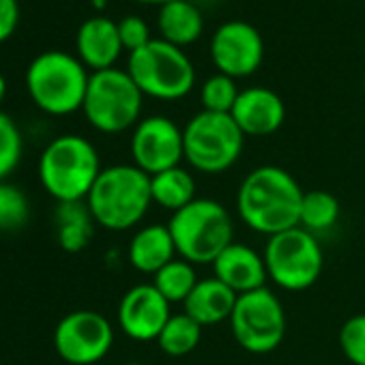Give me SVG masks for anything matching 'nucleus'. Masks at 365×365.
Returning <instances> with one entry per match:
<instances>
[{"label": "nucleus", "instance_id": "nucleus-1", "mask_svg": "<svg viewBox=\"0 0 365 365\" xmlns=\"http://www.w3.org/2000/svg\"><path fill=\"white\" fill-rule=\"evenodd\" d=\"M303 190L290 172L277 165H260L252 170L237 194V211L243 224L264 237L299 226Z\"/></svg>", "mask_w": 365, "mask_h": 365}, {"label": "nucleus", "instance_id": "nucleus-2", "mask_svg": "<svg viewBox=\"0 0 365 365\" xmlns=\"http://www.w3.org/2000/svg\"><path fill=\"white\" fill-rule=\"evenodd\" d=\"M150 205V176L133 163L103 168L86 198L95 224L112 232L135 228Z\"/></svg>", "mask_w": 365, "mask_h": 365}, {"label": "nucleus", "instance_id": "nucleus-3", "mask_svg": "<svg viewBox=\"0 0 365 365\" xmlns=\"http://www.w3.org/2000/svg\"><path fill=\"white\" fill-rule=\"evenodd\" d=\"M97 148L82 135L54 138L39 157V180L56 202H84L101 174Z\"/></svg>", "mask_w": 365, "mask_h": 365}, {"label": "nucleus", "instance_id": "nucleus-4", "mask_svg": "<svg viewBox=\"0 0 365 365\" xmlns=\"http://www.w3.org/2000/svg\"><path fill=\"white\" fill-rule=\"evenodd\" d=\"M88 80L84 63L61 50L35 56L26 69V88L33 103L52 116H67L82 110Z\"/></svg>", "mask_w": 365, "mask_h": 365}, {"label": "nucleus", "instance_id": "nucleus-5", "mask_svg": "<svg viewBox=\"0 0 365 365\" xmlns=\"http://www.w3.org/2000/svg\"><path fill=\"white\" fill-rule=\"evenodd\" d=\"M176 256L196 264H213L232 243L235 224L224 205L211 198H196L192 205L172 213L168 222Z\"/></svg>", "mask_w": 365, "mask_h": 365}, {"label": "nucleus", "instance_id": "nucleus-6", "mask_svg": "<svg viewBox=\"0 0 365 365\" xmlns=\"http://www.w3.org/2000/svg\"><path fill=\"white\" fill-rule=\"evenodd\" d=\"M127 73L142 95L159 101H176L190 95L196 84V69L182 48L153 39L129 54Z\"/></svg>", "mask_w": 365, "mask_h": 365}, {"label": "nucleus", "instance_id": "nucleus-7", "mask_svg": "<svg viewBox=\"0 0 365 365\" xmlns=\"http://www.w3.org/2000/svg\"><path fill=\"white\" fill-rule=\"evenodd\" d=\"M144 95L127 69L93 71L82 112L101 133H123L140 123Z\"/></svg>", "mask_w": 365, "mask_h": 365}, {"label": "nucleus", "instance_id": "nucleus-8", "mask_svg": "<svg viewBox=\"0 0 365 365\" xmlns=\"http://www.w3.org/2000/svg\"><path fill=\"white\" fill-rule=\"evenodd\" d=\"M185 161L205 174H222L230 170L245 146V135L230 114L198 112L182 127Z\"/></svg>", "mask_w": 365, "mask_h": 365}, {"label": "nucleus", "instance_id": "nucleus-9", "mask_svg": "<svg viewBox=\"0 0 365 365\" xmlns=\"http://www.w3.org/2000/svg\"><path fill=\"white\" fill-rule=\"evenodd\" d=\"M262 256L269 279L288 292L312 288L324 267V254L316 235L301 226L269 237Z\"/></svg>", "mask_w": 365, "mask_h": 365}, {"label": "nucleus", "instance_id": "nucleus-10", "mask_svg": "<svg viewBox=\"0 0 365 365\" xmlns=\"http://www.w3.org/2000/svg\"><path fill=\"white\" fill-rule=\"evenodd\" d=\"M230 329L243 350L252 354H269L277 350L286 335L284 305L267 286L239 294L230 316Z\"/></svg>", "mask_w": 365, "mask_h": 365}, {"label": "nucleus", "instance_id": "nucleus-11", "mask_svg": "<svg viewBox=\"0 0 365 365\" xmlns=\"http://www.w3.org/2000/svg\"><path fill=\"white\" fill-rule=\"evenodd\" d=\"M112 344L110 320L93 309L69 312L54 329V350L69 365H95L108 356Z\"/></svg>", "mask_w": 365, "mask_h": 365}, {"label": "nucleus", "instance_id": "nucleus-12", "mask_svg": "<svg viewBox=\"0 0 365 365\" xmlns=\"http://www.w3.org/2000/svg\"><path fill=\"white\" fill-rule=\"evenodd\" d=\"M131 159L148 176L180 165L185 159L182 129L168 116L142 118L131 133Z\"/></svg>", "mask_w": 365, "mask_h": 365}, {"label": "nucleus", "instance_id": "nucleus-13", "mask_svg": "<svg viewBox=\"0 0 365 365\" xmlns=\"http://www.w3.org/2000/svg\"><path fill=\"white\" fill-rule=\"evenodd\" d=\"M211 58L224 76L235 80L252 76L264 58L260 31L243 20L224 22L211 37Z\"/></svg>", "mask_w": 365, "mask_h": 365}, {"label": "nucleus", "instance_id": "nucleus-14", "mask_svg": "<svg viewBox=\"0 0 365 365\" xmlns=\"http://www.w3.org/2000/svg\"><path fill=\"white\" fill-rule=\"evenodd\" d=\"M118 327L135 341H157L170 320V303L155 284H138L129 288L118 303Z\"/></svg>", "mask_w": 365, "mask_h": 365}, {"label": "nucleus", "instance_id": "nucleus-15", "mask_svg": "<svg viewBox=\"0 0 365 365\" xmlns=\"http://www.w3.org/2000/svg\"><path fill=\"white\" fill-rule=\"evenodd\" d=\"M243 135H271L286 120V106L282 97L267 86L243 88L230 112Z\"/></svg>", "mask_w": 365, "mask_h": 365}, {"label": "nucleus", "instance_id": "nucleus-16", "mask_svg": "<svg viewBox=\"0 0 365 365\" xmlns=\"http://www.w3.org/2000/svg\"><path fill=\"white\" fill-rule=\"evenodd\" d=\"M213 277L224 282L237 294H245L267 286L269 273L264 256L245 243H230L213 262Z\"/></svg>", "mask_w": 365, "mask_h": 365}, {"label": "nucleus", "instance_id": "nucleus-17", "mask_svg": "<svg viewBox=\"0 0 365 365\" xmlns=\"http://www.w3.org/2000/svg\"><path fill=\"white\" fill-rule=\"evenodd\" d=\"M76 50L78 58L84 67L93 71L112 69L118 61L120 52L125 50L118 35V22L106 16H93L78 29L76 35Z\"/></svg>", "mask_w": 365, "mask_h": 365}, {"label": "nucleus", "instance_id": "nucleus-18", "mask_svg": "<svg viewBox=\"0 0 365 365\" xmlns=\"http://www.w3.org/2000/svg\"><path fill=\"white\" fill-rule=\"evenodd\" d=\"M239 294L230 290L217 277H207L196 284L192 294L182 303V312L192 316L198 324L211 327L230 320Z\"/></svg>", "mask_w": 365, "mask_h": 365}, {"label": "nucleus", "instance_id": "nucleus-19", "mask_svg": "<svg viewBox=\"0 0 365 365\" xmlns=\"http://www.w3.org/2000/svg\"><path fill=\"white\" fill-rule=\"evenodd\" d=\"M127 258L135 271L146 275H155L168 262L178 258L168 224H148L140 228L129 243Z\"/></svg>", "mask_w": 365, "mask_h": 365}, {"label": "nucleus", "instance_id": "nucleus-20", "mask_svg": "<svg viewBox=\"0 0 365 365\" xmlns=\"http://www.w3.org/2000/svg\"><path fill=\"white\" fill-rule=\"evenodd\" d=\"M157 29L163 41L185 48L200 39L205 31V20L198 7L190 0H170V3L159 7Z\"/></svg>", "mask_w": 365, "mask_h": 365}, {"label": "nucleus", "instance_id": "nucleus-21", "mask_svg": "<svg viewBox=\"0 0 365 365\" xmlns=\"http://www.w3.org/2000/svg\"><path fill=\"white\" fill-rule=\"evenodd\" d=\"M150 194L153 205L165 211H180L196 200V178L185 168H170L150 176Z\"/></svg>", "mask_w": 365, "mask_h": 365}, {"label": "nucleus", "instance_id": "nucleus-22", "mask_svg": "<svg viewBox=\"0 0 365 365\" xmlns=\"http://www.w3.org/2000/svg\"><path fill=\"white\" fill-rule=\"evenodd\" d=\"M56 239L58 245L69 252L78 254L88 247L95 230V220L84 202H58L56 215Z\"/></svg>", "mask_w": 365, "mask_h": 365}, {"label": "nucleus", "instance_id": "nucleus-23", "mask_svg": "<svg viewBox=\"0 0 365 365\" xmlns=\"http://www.w3.org/2000/svg\"><path fill=\"white\" fill-rule=\"evenodd\" d=\"M202 339V324H198L192 316L172 314L165 322L163 331L157 337V346L168 356H185L198 348Z\"/></svg>", "mask_w": 365, "mask_h": 365}, {"label": "nucleus", "instance_id": "nucleus-24", "mask_svg": "<svg viewBox=\"0 0 365 365\" xmlns=\"http://www.w3.org/2000/svg\"><path fill=\"white\" fill-rule=\"evenodd\" d=\"M198 275H196V267L182 258H174L172 262H168L163 269H159L153 275V284L155 288L168 299V303H185V299L192 294V290L198 284Z\"/></svg>", "mask_w": 365, "mask_h": 365}, {"label": "nucleus", "instance_id": "nucleus-25", "mask_svg": "<svg viewBox=\"0 0 365 365\" xmlns=\"http://www.w3.org/2000/svg\"><path fill=\"white\" fill-rule=\"evenodd\" d=\"M337 220H339V202L333 194L324 190L303 192L301 213H299L301 228H305L312 235H318L333 228Z\"/></svg>", "mask_w": 365, "mask_h": 365}, {"label": "nucleus", "instance_id": "nucleus-26", "mask_svg": "<svg viewBox=\"0 0 365 365\" xmlns=\"http://www.w3.org/2000/svg\"><path fill=\"white\" fill-rule=\"evenodd\" d=\"M31 217V202L14 182L0 180V232L20 230Z\"/></svg>", "mask_w": 365, "mask_h": 365}, {"label": "nucleus", "instance_id": "nucleus-27", "mask_svg": "<svg viewBox=\"0 0 365 365\" xmlns=\"http://www.w3.org/2000/svg\"><path fill=\"white\" fill-rule=\"evenodd\" d=\"M239 93L241 91L237 88L235 78L224 76V73H215L200 88L202 110H207V112H220V114H230L232 108H235V103H237Z\"/></svg>", "mask_w": 365, "mask_h": 365}, {"label": "nucleus", "instance_id": "nucleus-28", "mask_svg": "<svg viewBox=\"0 0 365 365\" xmlns=\"http://www.w3.org/2000/svg\"><path fill=\"white\" fill-rule=\"evenodd\" d=\"M24 150V140L18 123L0 112V180H7V176L20 165Z\"/></svg>", "mask_w": 365, "mask_h": 365}, {"label": "nucleus", "instance_id": "nucleus-29", "mask_svg": "<svg viewBox=\"0 0 365 365\" xmlns=\"http://www.w3.org/2000/svg\"><path fill=\"white\" fill-rule=\"evenodd\" d=\"M339 348L352 365H365V314H356L341 324Z\"/></svg>", "mask_w": 365, "mask_h": 365}, {"label": "nucleus", "instance_id": "nucleus-30", "mask_svg": "<svg viewBox=\"0 0 365 365\" xmlns=\"http://www.w3.org/2000/svg\"><path fill=\"white\" fill-rule=\"evenodd\" d=\"M118 35H120V43L125 50L135 52L140 48H144L148 41H153L150 37V31H148V24L138 18V16H127L118 22Z\"/></svg>", "mask_w": 365, "mask_h": 365}, {"label": "nucleus", "instance_id": "nucleus-31", "mask_svg": "<svg viewBox=\"0 0 365 365\" xmlns=\"http://www.w3.org/2000/svg\"><path fill=\"white\" fill-rule=\"evenodd\" d=\"M20 22V3L18 0H0V43L7 41Z\"/></svg>", "mask_w": 365, "mask_h": 365}, {"label": "nucleus", "instance_id": "nucleus-32", "mask_svg": "<svg viewBox=\"0 0 365 365\" xmlns=\"http://www.w3.org/2000/svg\"><path fill=\"white\" fill-rule=\"evenodd\" d=\"M5 97H7V80H5L3 73H0V106H3Z\"/></svg>", "mask_w": 365, "mask_h": 365}, {"label": "nucleus", "instance_id": "nucleus-33", "mask_svg": "<svg viewBox=\"0 0 365 365\" xmlns=\"http://www.w3.org/2000/svg\"><path fill=\"white\" fill-rule=\"evenodd\" d=\"M108 3H110V0H91V5L97 9V11H101V9H106L108 7Z\"/></svg>", "mask_w": 365, "mask_h": 365}, {"label": "nucleus", "instance_id": "nucleus-34", "mask_svg": "<svg viewBox=\"0 0 365 365\" xmlns=\"http://www.w3.org/2000/svg\"><path fill=\"white\" fill-rule=\"evenodd\" d=\"M135 3H144V5H165V3H170V0H135Z\"/></svg>", "mask_w": 365, "mask_h": 365}, {"label": "nucleus", "instance_id": "nucleus-35", "mask_svg": "<svg viewBox=\"0 0 365 365\" xmlns=\"http://www.w3.org/2000/svg\"><path fill=\"white\" fill-rule=\"evenodd\" d=\"M127 365H144V363H127Z\"/></svg>", "mask_w": 365, "mask_h": 365}, {"label": "nucleus", "instance_id": "nucleus-36", "mask_svg": "<svg viewBox=\"0 0 365 365\" xmlns=\"http://www.w3.org/2000/svg\"><path fill=\"white\" fill-rule=\"evenodd\" d=\"M363 91H365V78H363Z\"/></svg>", "mask_w": 365, "mask_h": 365}]
</instances>
